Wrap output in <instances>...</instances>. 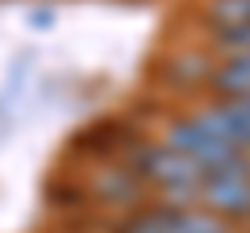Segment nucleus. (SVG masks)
I'll use <instances>...</instances> for the list:
<instances>
[{
  "label": "nucleus",
  "instance_id": "nucleus-1",
  "mask_svg": "<svg viewBox=\"0 0 250 233\" xmlns=\"http://www.w3.org/2000/svg\"><path fill=\"white\" fill-rule=\"evenodd\" d=\"M125 162L138 171V179L163 200V204H200V188H205V171L196 162L179 154L175 146L159 142H138L125 154Z\"/></svg>",
  "mask_w": 250,
  "mask_h": 233
},
{
  "label": "nucleus",
  "instance_id": "nucleus-2",
  "mask_svg": "<svg viewBox=\"0 0 250 233\" xmlns=\"http://www.w3.org/2000/svg\"><path fill=\"white\" fill-rule=\"evenodd\" d=\"M163 142L175 146L179 154H188L205 175H213V171H229V167H250V158H242L225 137H217L196 113L171 116L167 125H163Z\"/></svg>",
  "mask_w": 250,
  "mask_h": 233
},
{
  "label": "nucleus",
  "instance_id": "nucleus-8",
  "mask_svg": "<svg viewBox=\"0 0 250 233\" xmlns=\"http://www.w3.org/2000/svg\"><path fill=\"white\" fill-rule=\"evenodd\" d=\"M205 25L208 34H229L250 25V0H205Z\"/></svg>",
  "mask_w": 250,
  "mask_h": 233
},
{
  "label": "nucleus",
  "instance_id": "nucleus-6",
  "mask_svg": "<svg viewBox=\"0 0 250 233\" xmlns=\"http://www.w3.org/2000/svg\"><path fill=\"white\" fill-rule=\"evenodd\" d=\"M188 208L192 204H163V200H154V204L121 216L117 221V233H192Z\"/></svg>",
  "mask_w": 250,
  "mask_h": 233
},
{
  "label": "nucleus",
  "instance_id": "nucleus-3",
  "mask_svg": "<svg viewBox=\"0 0 250 233\" xmlns=\"http://www.w3.org/2000/svg\"><path fill=\"white\" fill-rule=\"evenodd\" d=\"M200 208L217 213L229 225H250V167H229V171L205 175Z\"/></svg>",
  "mask_w": 250,
  "mask_h": 233
},
{
  "label": "nucleus",
  "instance_id": "nucleus-5",
  "mask_svg": "<svg viewBox=\"0 0 250 233\" xmlns=\"http://www.w3.org/2000/svg\"><path fill=\"white\" fill-rule=\"evenodd\" d=\"M192 113H196L217 137H225L242 158H250V104H246V100H221V96H213L208 104L192 108Z\"/></svg>",
  "mask_w": 250,
  "mask_h": 233
},
{
  "label": "nucleus",
  "instance_id": "nucleus-7",
  "mask_svg": "<svg viewBox=\"0 0 250 233\" xmlns=\"http://www.w3.org/2000/svg\"><path fill=\"white\" fill-rule=\"evenodd\" d=\"M208 92L221 100H246L250 104V54H225L213 63Z\"/></svg>",
  "mask_w": 250,
  "mask_h": 233
},
{
  "label": "nucleus",
  "instance_id": "nucleus-4",
  "mask_svg": "<svg viewBox=\"0 0 250 233\" xmlns=\"http://www.w3.org/2000/svg\"><path fill=\"white\" fill-rule=\"evenodd\" d=\"M88 196L96 200V204L117 208V213L129 216V213H138V208H146L150 188L138 179V171L129 167V162H104V167L88 179Z\"/></svg>",
  "mask_w": 250,
  "mask_h": 233
}]
</instances>
